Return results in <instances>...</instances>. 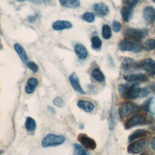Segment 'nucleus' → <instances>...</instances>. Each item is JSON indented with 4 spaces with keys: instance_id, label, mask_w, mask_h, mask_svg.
<instances>
[{
    "instance_id": "f257e3e1",
    "label": "nucleus",
    "mask_w": 155,
    "mask_h": 155,
    "mask_svg": "<svg viewBox=\"0 0 155 155\" xmlns=\"http://www.w3.org/2000/svg\"><path fill=\"white\" fill-rule=\"evenodd\" d=\"M142 88L139 85L135 83L131 86L125 84H120L118 86V91L119 94L124 98L128 99H135L140 97Z\"/></svg>"
},
{
    "instance_id": "f03ea898",
    "label": "nucleus",
    "mask_w": 155,
    "mask_h": 155,
    "mask_svg": "<svg viewBox=\"0 0 155 155\" xmlns=\"http://www.w3.org/2000/svg\"><path fill=\"white\" fill-rule=\"evenodd\" d=\"M119 48L124 51L139 53L142 51L143 46L139 41L125 38L119 43Z\"/></svg>"
},
{
    "instance_id": "7ed1b4c3",
    "label": "nucleus",
    "mask_w": 155,
    "mask_h": 155,
    "mask_svg": "<svg viewBox=\"0 0 155 155\" xmlns=\"http://www.w3.org/2000/svg\"><path fill=\"white\" fill-rule=\"evenodd\" d=\"M65 140V138L64 136L50 133L43 138L41 144L43 147H54L62 144Z\"/></svg>"
},
{
    "instance_id": "20e7f679",
    "label": "nucleus",
    "mask_w": 155,
    "mask_h": 155,
    "mask_svg": "<svg viewBox=\"0 0 155 155\" xmlns=\"http://www.w3.org/2000/svg\"><path fill=\"white\" fill-rule=\"evenodd\" d=\"M148 33L147 29H139V28H128L124 30V35L125 38L131 39L139 41L142 38H145Z\"/></svg>"
},
{
    "instance_id": "39448f33",
    "label": "nucleus",
    "mask_w": 155,
    "mask_h": 155,
    "mask_svg": "<svg viewBox=\"0 0 155 155\" xmlns=\"http://www.w3.org/2000/svg\"><path fill=\"white\" fill-rule=\"evenodd\" d=\"M139 110L140 107L135 103L126 102L121 104L119 109V112L120 117L124 118L136 113Z\"/></svg>"
},
{
    "instance_id": "423d86ee",
    "label": "nucleus",
    "mask_w": 155,
    "mask_h": 155,
    "mask_svg": "<svg viewBox=\"0 0 155 155\" xmlns=\"http://www.w3.org/2000/svg\"><path fill=\"white\" fill-rule=\"evenodd\" d=\"M148 145L147 140H139L130 143L127 147V151L131 154H137L146 149Z\"/></svg>"
},
{
    "instance_id": "0eeeda50",
    "label": "nucleus",
    "mask_w": 155,
    "mask_h": 155,
    "mask_svg": "<svg viewBox=\"0 0 155 155\" xmlns=\"http://www.w3.org/2000/svg\"><path fill=\"white\" fill-rule=\"evenodd\" d=\"M147 123L146 116L143 114H137L130 117L124 124L125 129H130L134 127L144 125Z\"/></svg>"
},
{
    "instance_id": "6e6552de",
    "label": "nucleus",
    "mask_w": 155,
    "mask_h": 155,
    "mask_svg": "<svg viewBox=\"0 0 155 155\" xmlns=\"http://www.w3.org/2000/svg\"><path fill=\"white\" fill-rule=\"evenodd\" d=\"M139 66L150 76L155 75V61L153 59L147 58L142 59L139 63Z\"/></svg>"
},
{
    "instance_id": "1a4fd4ad",
    "label": "nucleus",
    "mask_w": 155,
    "mask_h": 155,
    "mask_svg": "<svg viewBox=\"0 0 155 155\" xmlns=\"http://www.w3.org/2000/svg\"><path fill=\"white\" fill-rule=\"evenodd\" d=\"M78 141L85 148L93 150L96 148V143L94 139L88 136L87 134L81 133L78 136Z\"/></svg>"
},
{
    "instance_id": "9d476101",
    "label": "nucleus",
    "mask_w": 155,
    "mask_h": 155,
    "mask_svg": "<svg viewBox=\"0 0 155 155\" xmlns=\"http://www.w3.org/2000/svg\"><path fill=\"white\" fill-rule=\"evenodd\" d=\"M143 17L147 24H151L155 21V8L147 6L143 10Z\"/></svg>"
},
{
    "instance_id": "9b49d317",
    "label": "nucleus",
    "mask_w": 155,
    "mask_h": 155,
    "mask_svg": "<svg viewBox=\"0 0 155 155\" xmlns=\"http://www.w3.org/2000/svg\"><path fill=\"white\" fill-rule=\"evenodd\" d=\"M122 66L123 69L127 71H134L139 68V63L137 64L134 59L130 58H125L124 59Z\"/></svg>"
},
{
    "instance_id": "f8f14e48",
    "label": "nucleus",
    "mask_w": 155,
    "mask_h": 155,
    "mask_svg": "<svg viewBox=\"0 0 155 155\" xmlns=\"http://www.w3.org/2000/svg\"><path fill=\"white\" fill-rule=\"evenodd\" d=\"M69 81L71 87L76 91L81 94H84V91L80 84L79 78L75 73H73L72 74H71L69 77Z\"/></svg>"
},
{
    "instance_id": "ddd939ff",
    "label": "nucleus",
    "mask_w": 155,
    "mask_h": 155,
    "mask_svg": "<svg viewBox=\"0 0 155 155\" xmlns=\"http://www.w3.org/2000/svg\"><path fill=\"white\" fill-rule=\"evenodd\" d=\"M52 27L55 30H62L71 28L72 24L70 22L67 21L58 20L53 23Z\"/></svg>"
},
{
    "instance_id": "4468645a",
    "label": "nucleus",
    "mask_w": 155,
    "mask_h": 155,
    "mask_svg": "<svg viewBox=\"0 0 155 155\" xmlns=\"http://www.w3.org/2000/svg\"><path fill=\"white\" fill-rule=\"evenodd\" d=\"M133 13V8L130 5H125L122 7L120 10V14L123 20L125 22H128L132 16Z\"/></svg>"
},
{
    "instance_id": "2eb2a0df",
    "label": "nucleus",
    "mask_w": 155,
    "mask_h": 155,
    "mask_svg": "<svg viewBox=\"0 0 155 155\" xmlns=\"http://www.w3.org/2000/svg\"><path fill=\"white\" fill-rule=\"evenodd\" d=\"M124 79L127 82H145L147 81V76L142 73H136L125 75L124 76Z\"/></svg>"
},
{
    "instance_id": "dca6fc26",
    "label": "nucleus",
    "mask_w": 155,
    "mask_h": 155,
    "mask_svg": "<svg viewBox=\"0 0 155 155\" xmlns=\"http://www.w3.org/2000/svg\"><path fill=\"white\" fill-rule=\"evenodd\" d=\"M96 13L100 16H106L109 12V8L107 5L104 3H96L93 6Z\"/></svg>"
},
{
    "instance_id": "f3484780",
    "label": "nucleus",
    "mask_w": 155,
    "mask_h": 155,
    "mask_svg": "<svg viewBox=\"0 0 155 155\" xmlns=\"http://www.w3.org/2000/svg\"><path fill=\"white\" fill-rule=\"evenodd\" d=\"M74 51L80 59H85L88 56L86 48L81 44H77L74 46Z\"/></svg>"
},
{
    "instance_id": "a211bd4d",
    "label": "nucleus",
    "mask_w": 155,
    "mask_h": 155,
    "mask_svg": "<svg viewBox=\"0 0 155 155\" xmlns=\"http://www.w3.org/2000/svg\"><path fill=\"white\" fill-rule=\"evenodd\" d=\"M77 105L79 108L87 113L91 112L94 108V105L92 102L84 100L79 101L77 103Z\"/></svg>"
},
{
    "instance_id": "6ab92c4d",
    "label": "nucleus",
    "mask_w": 155,
    "mask_h": 155,
    "mask_svg": "<svg viewBox=\"0 0 155 155\" xmlns=\"http://www.w3.org/2000/svg\"><path fill=\"white\" fill-rule=\"evenodd\" d=\"M38 85V80L35 78H30L27 82V85L25 86V90L27 94H31L34 92L35 88Z\"/></svg>"
},
{
    "instance_id": "aec40b11",
    "label": "nucleus",
    "mask_w": 155,
    "mask_h": 155,
    "mask_svg": "<svg viewBox=\"0 0 155 155\" xmlns=\"http://www.w3.org/2000/svg\"><path fill=\"white\" fill-rule=\"evenodd\" d=\"M142 108L151 114H155V99L151 98L146 101L142 106Z\"/></svg>"
},
{
    "instance_id": "412c9836",
    "label": "nucleus",
    "mask_w": 155,
    "mask_h": 155,
    "mask_svg": "<svg viewBox=\"0 0 155 155\" xmlns=\"http://www.w3.org/2000/svg\"><path fill=\"white\" fill-rule=\"evenodd\" d=\"M62 7L67 8H76L80 6L81 2L79 0H59Z\"/></svg>"
},
{
    "instance_id": "4be33fe9",
    "label": "nucleus",
    "mask_w": 155,
    "mask_h": 155,
    "mask_svg": "<svg viewBox=\"0 0 155 155\" xmlns=\"http://www.w3.org/2000/svg\"><path fill=\"white\" fill-rule=\"evenodd\" d=\"M14 48L18 53V54L21 60L27 64V62L28 61V56L27 55V53L25 51V50L23 48V47L18 43H16L14 45Z\"/></svg>"
},
{
    "instance_id": "5701e85b",
    "label": "nucleus",
    "mask_w": 155,
    "mask_h": 155,
    "mask_svg": "<svg viewBox=\"0 0 155 155\" xmlns=\"http://www.w3.org/2000/svg\"><path fill=\"white\" fill-rule=\"evenodd\" d=\"M147 134V131L143 129H139L136 130L131 133L128 136V141L131 142L138 138L144 137Z\"/></svg>"
},
{
    "instance_id": "b1692460",
    "label": "nucleus",
    "mask_w": 155,
    "mask_h": 155,
    "mask_svg": "<svg viewBox=\"0 0 155 155\" xmlns=\"http://www.w3.org/2000/svg\"><path fill=\"white\" fill-rule=\"evenodd\" d=\"M25 127L28 131L31 132L35 131L36 128V124L35 120L33 118L30 117H28L25 120Z\"/></svg>"
},
{
    "instance_id": "393cba45",
    "label": "nucleus",
    "mask_w": 155,
    "mask_h": 155,
    "mask_svg": "<svg viewBox=\"0 0 155 155\" xmlns=\"http://www.w3.org/2000/svg\"><path fill=\"white\" fill-rule=\"evenodd\" d=\"M92 76L94 79L97 82H104L105 81V76L99 68H94L92 72Z\"/></svg>"
},
{
    "instance_id": "a878e982",
    "label": "nucleus",
    "mask_w": 155,
    "mask_h": 155,
    "mask_svg": "<svg viewBox=\"0 0 155 155\" xmlns=\"http://www.w3.org/2000/svg\"><path fill=\"white\" fill-rule=\"evenodd\" d=\"M143 48L147 51H150L155 48V39H148L143 44Z\"/></svg>"
},
{
    "instance_id": "bb28decb",
    "label": "nucleus",
    "mask_w": 155,
    "mask_h": 155,
    "mask_svg": "<svg viewBox=\"0 0 155 155\" xmlns=\"http://www.w3.org/2000/svg\"><path fill=\"white\" fill-rule=\"evenodd\" d=\"M102 34L104 39H108L110 38L111 36V30L110 27L106 24L104 25L102 28Z\"/></svg>"
},
{
    "instance_id": "cd10ccee",
    "label": "nucleus",
    "mask_w": 155,
    "mask_h": 155,
    "mask_svg": "<svg viewBox=\"0 0 155 155\" xmlns=\"http://www.w3.org/2000/svg\"><path fill=\"white\" fill-rule=\"evenodd\" d=\"M91 47L95 50L100 48L102 45V41L101 39L96 36H93L91 38Z\"/></svg>"
},
{
    "instance_id": "c85d7f7f",
    "label": "nucleus",
    "mask_w": 155,
    "mask_h": 155,
    "mask_svg": "<svg viewBox=\"0 0 155 155\" xmlns=\"http://www.w3.org/2000/svg\"><path fill=\"white\" fill-rule=\"evenodd\" d=\"M74 150L76 155H88L87 152L85 151L84 148L78 144L74 145Z\"/></svg>"
},
{
    "instance_id": "c756f323",
    "label": "nucleus",
    "mask_w": 155,
    "mask_h": 155,
    "mask_svg": "<svg viewBox=\"0 0 155 155\" xmlns=\"http://www.w3.org/2000/svg\"><path fill=\"white\" fill-rule=\"evenodd\" d=\"M82 18L87 22H93L94 21V15L91 12H87L84 13Z\"/></svg>"
},
{
    "instance_id": "7c9ffc66",
    "label": "nucleus",
    "mask_w": 155,
    "mask_h": 155,
    "mask_svg": "<svg viewBox=\"0 0 155 155\" xmlns=\"http://www.w3.org/2000/svg\"><path fill=\"white\" fill-rule=\"evenodd\" d=\"M53 104L58 107H63L65 104L64 100L60 97H55L53 101Z\"/></svg>"
},
{
    "instance_id": "2f4dec72",
    "label": "nucleus",
    "mask_w": 155,
    "mask_h": 155,
    "mask_svg": "<svg viewBox=\"0 0 155 155\" xmlns=\"http://www.w3.org/2000/svg\"><path fill=\"white\" fill-rule=\"evenodd\" d=\"M27 67L31 70V71H33V72L36 73L38 71V66L36 65V64L34 62H28L26 64Z\"/></svg>"
},
{
    "instance_id": "473e14b6",
    "label": "nucleus",
    "mask_w": 155,
    "mask_h": 155,
    "mask_svg": "<svg viewBox=\"0 0 155 155\" xmlns=\"http://www.w3.org/2000/svg\"><path fill=\"white\" fill-rule=\"evenodd\" d=\"M112 28L115 32H118L121 29V24L117 21H114L112 23Z\"/></svg>"
},
{
    "instance_id": "72a5a7b5",
    "label": "nucleus",
    "mask_w": 155,
    "mask_h": 155,
    "mask_svg": "<svg viewBox=\"0 0 155 155\" xmlns=\"http://www.w3.org/2000/svg\"><path fill=\"white\" fill-rule=\"evenodd\" d=\"M125 3L127 4L128 5L133 6L137 4V2L139 1V0H124Z\"/></svg>"
},
{
    "instance_id": "f704fd0d",
    "label": "nucleus",
    "mask_w": 155,
    "mask_h": 155,
    "mask_svg": "<svg viewBox=\"0 0 155 155\" xmlns=\"http://www.w3.org/2000/svg\"><path fill=\"white\" fill-rule=\"evenodd\" d=\"M30 1L35 4H46L50 1V0H30Z\"/></svg>"
},
{
    "instance_id": "c9c22d12",
    "label": "nucleus",
    "mask_w": 155,
    "mask_h": 155,
    "mask_svg": "<svg viewBox=\"0 0 155 155\" xmlns=\"http://www.w3.org/2000/svg\"><path fill=\"white\" fill-rule=\"evenodd\" d=\"M149 90L155 93V83H152L150 85Z\"/></svg>"
},
{
    "instance_id": "e433bc0d",
    "label": "nucleus",
    "mask_w": 155,
    "mask_h": 155,
    "mask_svg": "<svg viewBox=\"0 0 155 155\" xmlns=\"http://www.w3.org/2000/svg\"><path fill=\"white\" fill-rule=\"evenodd\" d=\"M151 145L153 150L155 151V136L152 139V140L151 142Z\"/></svg>"
},
{
    "instance_id": "4c0bfd02",
    "label": "nucleus",
    "mask_w": 155,
    "mask_h": 155,
    "mask_svg": "<svg viewBox=\"0 0 155 155\" xmlns=\"http://www.w3.org/2000/svg\"><path fill=\"white\" fill-rule=\"evenodd\" d=\"M140 155H148L147 154H145V153H142V154H140Z\"/></svg>"
},
{
    "instance_id": "58836bf2",
    "label": "nucleus",
    "mask_w": 155,
    "mask_h": 155,
    "mask_svg": "<svg viewBox=\"0 0 155 155\" xmlns=\"http://www.w3.org/2000/svg\"><path fill=\"white\" fill-rule=\"evenodd\" d=\"M17 1H23L24 0H17Z\"/></svg>"
},
{
    "instance_id": "ea45409f",
    "label": "nucleus",
    "mask_w": 155,
    "mask_h": 155,
    "mask_svg": "<svg viewBox=\"0 0 155 155\" xmlns=\"http://www.w3.org/2000/svg\"><path fill=\"white\" fill-rule=\"evenodd\" d=\"M153 1L154 3H155V0H153Z\"/></svg>"
}]
</instances>
